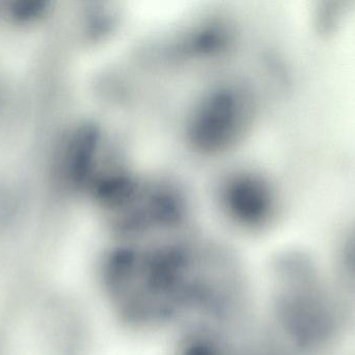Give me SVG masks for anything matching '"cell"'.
I'll return each instance as SVG.
<instances>
[{
    "label": "cell",
    "mask_w": 355,
    "mask_h": 355,
    "mask_svg": "<svg viewBox=\"0 0 355 355\" xmlns=\"http://www.w3.org/2000/svg\"><path fill=\"white\" fill-rule=\"evenodd\" d=\"M223 201L227 216L250 231L266 229L275 216L277 204L270 187L257 175L240 174L227 181Z\"/></svg>",
    "instance_id": "obj_4"
},
{
    "label": "cell",
    "mask_w": 355,
    "mask_h": 355,
    "mask_svg": "<svg viewBox=\"0 0 355 355\" xmlns=\"http://www.w3.org/2000/svg\"><path fill=\"white\" fill-rule=\"evenodd\" d=\"M102 293L121 325L137 333L181 327L191 304L192 242H120L100 261Z\"/></svg>",
    "instance_id": "obj_1"
},
{
    "label": "cell",
    "mask_w": 355,
    "mask_h": 355,
    "mask_svg": "<svg viewBox=\"0 0 355 355\" xmlns=\"http://www.w3.org/2000/svg\"><path fill=\"white\" fill-rule=\"evenodd\" d=\"M329 267L355 311V225L340 240Z\"/></svg>",
    "instance_id": "obj_5"
},
{
    "label": "cell",
    "mask_w": 355,
    "mask_h": 355,
    "mask_svg": "<svg viewBox=\"0 0 355 355\" xmlns=\"http://www.w3.org/2000/svg\"><path fill=\"white\" fill-rule=\"evenodd\" d=\"M250 106L245 96L235 90L214 92L196 110L190 135L196 147L218 151L229 147L245 131Z\"/></svg>",
    "instance_id": "obj_3"
},
{
    "label": "cell",
    "mask_w": 355,
    "mask_h": 355,
    "mask_svg": "<svg viewBox=\"0 0 355 355\" xmlns=\"http://www.w3.org/2000/svg\"><path fill=\"white\" fill-rule=\"evenodd\" d=\"M239 355H296L267 321L256 322L246 336Z\"/></svg>",
    "instance_id": "obj_6"
},
{
    "label": "cell",
    "mask_w": 355,
    "mask_h": 355,
    "mask_svg": "<svg viewBox=\"0 0 355 355\" xmlns=\"http://www.w3.org/2000/svg\"><path fill=\"white\" fill-rule=\"evenodd\" d=\"M267 321L296 355H337L354 329L355 311L331 267L304 250L269 265Z\"/></svg>",
    "instance_id": "obj_2"
}]
</instances>
